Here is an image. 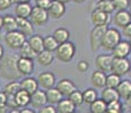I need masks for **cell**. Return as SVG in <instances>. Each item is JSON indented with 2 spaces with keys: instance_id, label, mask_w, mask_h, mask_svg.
<instances>
[{
  "instance_id": "cell-56",
  "label": "cell",
  "mask_w": 131,
  "mask_h": 113,
  "mask_svg": "<svg viewBox=\"0 0 131 113\" xmlns=\"http://www.w3.org/2000/svg\"><path fill=\"white\" fill-rule=\"evenodd\" d=\"M128 9H129V11L131 12V0H129V7H128Z\"/></svg>"
},
{
  "instance_id": "cell-5",
  "label": "cell",
  "mask_w": 131,
  "mask_h": 113,
  "mask_svg": "<svg viewBox=\"0 0 131 113\" xmlns=\"http://www.w3.org/2000/svg\"><path fill=\"white\" fill-rule=\"evenodd\" d=\"M130 67H131V61L128 58H124V59H115V58H113L111 72L119 77H123L124 75L128 74Z\"/></svg>"
},
{
  "instance_id": "cell-34",
  "label": "cell",
  "mask_w": 131,
  "mask_h": 113,
  "mask_svg": "<svg viewBox=\"0 0 131 113\" xmlns=\"http://www.w3.org/2000/svg\"><path fill=\"white\" fill-rule=\"evenodd\" d=\"M19 54H21L22 58H27V59H32V60H33V58L37 57V53L31 49V46L27 44V42H25L21 46V49H19Z\"/></svg>"
},
{
  "instance_id": "cell-42",
  "label": "cell",
  "mask_w": 131,
  "mask_h": 113,
  "mask_svg": "<svg viewBox=\"0 0 131 113\" xmlns=\"http://www.w3.org/2000/svg\"><path fill=\"white\" fill-rule=\"evenodd\" d=\"M10 6H12L10 0H0V11L7 10Z\"/></svg>"
},
{
  "instance_id": "cell-2",
  "label": "cell",
  "mask_w": 131,
  "mask_h": 113,
  "mask_svg": "<svg viewBox=\"0 0 131 113\" xmlns=\"http://www.w3.org/2000/svg\"><path fill=\"white\" fill-rule=\"evenodd\" d=\"M121 32L117 28L114 27H107L106 32H105L104 36H103V41H102V46L105 51H112L115 46L117 45V43L121 41Z\"/></svg>"
},
{
  "instance_id": "cell-39",
  "label": "cell",
  "mask_w": 131,
  "mask_h": 113,
  "mask_svg": "<svg viewBox=\"0 0 131 113\" xmlns=\"http://www.w3.org/2000/svg\"><path fill=\"white\" fill-rule=\"evenodd\" d=\"M51 0H36V7L38 8L45 9V10H48V8L51 5Z\"/></svg>"
},
{
  "instance_id": "cell-62",
  "label": "cell",
  "mask_w": 131,
  "mask_h": 113,
  "mask_svg": "<svg viewBox=\"0 0 131 113\" xmlns=\"http://www.w3.org/2000/svg\"><path fill=\"white\" fill-rule=\"evenodd\" d=\"M89 113H90V112H89Z\"/></svg>"
},
{
  "instance_id": "cell-47",
  "label": "cell",
  "mask_w": 131,
  "mask_h": 113,
  "mask_svg": "<svg viewBox=\"0 0 131 113\" xmlns=\"http://www.w3.org/2000/svg\"><path fill=\"white\" fill-rule=\"evenodd\" d=\"M0 113H8V109H7V106L0 105Z\"/></svg>"
},
{
  "instance_id": "cell-49",
  "label": "cell",
  "mask_w": 131,
  "mask_h": 113,
  "mask_svg": "<svg viewBox=\"0 0 131 113\" xmlns=\"http://www.w3.org/2000/svg\"><path fill=\"white\" fill-rule=\"evenodd\" d=\"M105 113H123V111H116V110H106Z\"/></svg>"
},
{
  "instance_id": "cell-4",
  "label": "cell",
  "mask_w": 131,
  "mask_h": 113,
  "mask_svg": "<svg viewBox=\"0 0 131 113\" xmlns=\"http://www.w3.org/2000/svg\"><path fill=\"white\" fill-rule=\"evenodd\" d=\"M4 40H5V44L12 50H19L22 45L26 42V37L18 31L6 33Z\"/></svg>"
},
{
  "instance_id": "cell-46",
  "label": "cell",
  "mask_w": 131,
  "mask_h": 113,
  "mask_svg": "<svg viewBox=\"0 0 131 113\" xmlns=\"http://www.w3.org/2000/svg\"><path fill=\"white\" fill-rule=\"evenodd\" d=\"M21 113H37L33 109H29V107H24L21 110Z\"/></svg>"
},
{
  "instance_id": "cell-22",
  "label": "cell",
  "mask_w": 131,
  "mask_h": 113,
  "mask_svg": "<svg viewBox=\"0 0 131 113\" xmlns=\"http://www.w3.org/2000/svg\"><path fill=\"white\" fill-rule=\"evenodd\" d=\"M26 42L37 54L43 51V37L40 35H32L26 40Z\"/></svg>"
},
{
  "instance_id": "cell-25",
  "label": "cell",
  "mask_w": 131,
  "mask_h": 113,
  "mask_svg": "<svg viewBox=\"0 0 131 113\" xmlns=\"http://www.w3.org/2000/svg\"><path fill=\"white\" fill-rule=\"evenodd\" d=\"M30 96L31 95L29 94V93H26L25 90H19L18 93H17L16 95L14 96V101L16 103L17 107H22V109H24V107H26L27 105L30 104Z\"/></svg>"
},
{
  "instance_id": "cell-15",
  "label": "cell",
  "mask_w": 131,
  "mask_h": 113,
  "mask_svg": "<svg viewBox=\"0 0 131 113\" xmlns=\"http://www.w3.org/2000/svg\"><path fill=\"white\" fill-rule=\"evenodd\" d=\"M30 104L34 109H41L42 106L47 105V99H46V93L45 90L38 89L33 94L30 96Z\"/></svg>"
},
{
  "instance_id": "cell-20",
  "label": "cell",
  "mask_w": 131,
  "mask_h": 113,
  "mask_svg": "<svg viewBox=\"0 0 131 113\" xmlns=\"http://www.w3.org/2000/svg\"><path fill=\"white\" fill-rule=\"evenodd\" d=\"M90 80H91V84L95 88H105V85H106V74L99 71V70H95L91 74Z\"/></svg>"
},
{
  "instance_id": "cell-1",
  "label": "cell",
  "mask_w": 131,
  "mask_h": 113,
  "mask_svg": "<svg viewBox=\"0 0 131 113\" xmlns=\"http://www.w3.org/2000/svg\"><path fill=\"white\" fill-rule=\"evenodd\" d=\"M17 59L16 56H6L1 59L0 62V75L4 79H7L9 82L17 80L21 78V74L17 70Z\"/></svg>"
},
{
  "instance_id": "cell-10",
  "label": "cell",
  "mask_w": 131,
  "mask_h": 113,
  "mask_svg": "<svg viewBox=\"0 0 131 113\" xmlns=\"http://www.w3.org/2000/svg\"><path fill=\"white\" fill-rule=\"evenodd\" d=\"M17 70L18 72L21 74V76L23 77H27L33 72L34 70V63H33V60L32 59H27V58H22V57H18L17 59Z\"/></svg>"
},
{
  "instance_id": "cell-35",
  "label": "cell",
  "mask_w": 131,
  "mask_h": 113,
  "mask_svg": "<svg viewBox=\"0 0 131 113\" xmlns=\"http://www.w3.org/2000/svg\"><path fill=\"white\" fill-rule=\"evenodd\" d=\"M121 80H122L121 79V77L116 76V75H114V74L106 75V85H105V87L116 89V87L120 85Z\"/></svg>"
},
{
  "instance_id": "cell-53",
  "label": "cell",
  "mask_w": 131,
  "mask_h": 113,
  "mask_svg": "<svg viewBox=\"0 0 131 113\" xmlns=\"http://www.w3.org/2000/svg\"><path fill=\"white\" fill-rule=\"evenodd\" d=\"M71 1H74L75 4H82V2H84L85 0H71Z\"/></svg>"
},
{
  "instance_id": "cell-23",
  "label": "cell",
  "mask_w": 131,
  "mask_h": 113,
  "mask_svg": "<svg viewBox=\"0 0 131 113\" xmlns=\"http://www.w3.org/2000/svg\"><path fill=\"white\" fill-rule=\"evenodd\" d=\"M100 99L106 103V104H110V103L120 101V96H119V94H117L116 89L108 88V87H105V88L102 90Z\"/></svg>"
},
{
  "instance_id": "cell-44",
  "label": "cell",
  "mask_w": 131,
  "mask_h": 113,
  "mask_svg": "<svg viewBox=\"0 0 131 113\" xmlns=\"http://www.w3.org/2000/svg\"><path fill=\"white\" fill-rule=\"evenodd\" d=\"M6 103H7V96L4 92H0V105H4L6 106Z\"/></svg>"
},
{
  "instance_id": "cell-26",
  "label": "cell",
  "mask_w": 131,
  "mask_h": 113,
  "mask_svg": "<svg viewBox=\"0 0 131 113\" xmlns=\"http://www.w3.org/2000/svg\"><path fill=\"white\" fill-rule=\"evenodd\" d=\"M56 105L57 113H72L73 111H75L74 104L69 99H62Z\"/></svg>"
},
{
  "instance_id": "cell-43",
  "label": "cell",
  "mask_w": 131,
  "mask_h": 113,
  "mask_svg": "<svg viewBox=\"0 0 131 113\" xmlns=\"http://www.w3.org/2000/svg\"><path fill=\"white\" fill-rule=\"evenodd\" d=\"M122 34H123V36L128 37V39H130L131 37V22L128 25H125V26L122 28Z\"/></svg>"
},
{
  "instance_id": "cell-60",
  "label": "cell",
  "mask_w": 131,
  "mask_h": 113,
  "mask_svg": "<svg viewBox=\"0 0 131 113\" xmlns=\"http://www.w3.org/2000/svg\"><path fill=\"white\" fill-rule=\"evenodd\" d=\"M129 113H131V107H130V110H129Z\"/></svg>"
},
{
  "instance_id": "cell-37",
  "label": "cell",
  "mask_w": 131,
  "mask_h": 113,
  "mask_svg": "<svg viewBox=\"0 0 131 113\" xmlns=\"http://www.w3.org/2000/svg\"><path fill=\"white\" fill-rule=\"evenodd\" d=\"M67 99L71 101L73 104H74V106H80V105L83 104V99H82V92H80L79 89L74 90V92L72 93L71 95H70Z\"/></svg>"
},
{
  "instance_id": "cell-36",
  "label": "cell",
  "mask_w": 131,
  "mask_h": 113,
  "mask_svg": "<svg viewBox=\"0 0 131 113\" xmlns=\"http://www.w3.org/2000/svg\"><path fill=\"white\" fill-rule=\"evenodd\" d=\"M95 9L100 10L103 12H106V14H108V15H111L113 11H114L112 1H98L97 4H96Z\"/></svg>"
},
{
  "instance_id": "cell-52",
  "label": "cell",
  "mask_w": 131,
  "mask_h": 113,
  "mask_svg": "<svg viewBox=\"0 0 131 113\" xmlns=\"http://www.w3.org/2000/svg\"><path fill=\"white\" fill-rule=\"evenodd\" d=\"M55 1H58V2H60V4H67L69 1H71V0H55Z\"/></svg>"
},
{
  "instance_id": "cell-57",
  "label": "cell",
  "mask_w": 131,
  "mask_h": 113,
  "mask_svg": "<svg viewBox=\"0 0 131 113\" xmlns=\"http://www.w3.org/2000/svg\"><path fill=\"white\" fill-rule=\"evenodd\" d=\"M128 42H129V44H130V46H131V37L129 39V41H128Z\"/></svg>"
},
{
  "instance_id": "cell-14",
  "label": "cell",
  "mask_w": 131,
  "mask_h": 113,
  "mask_svg": "<svg viewBox=\"0 0 131 113\" xmlns=\"http://www.w3.org/2000/svg\"><path fill=\"white\" fill-rule=\"evenodd\" d=\"M65 11H66L65 5L60 4V2H58V1H52L51 5H50V7L47 10L49 18H52V19L62 18V17L65 15Z\"/></svg>"
},
{
  "instance_id": "cell-28",
  "label": "cell",
  "mask_w": 131,
  "mask_h": 113,
  "mask_svg": "<svg viewBox=\"0 0 131 113\" xmlns=\"http://www.w3.org/2000/svg\"><path fill=\"white\" fill-rule=\"evenodd\" d=\"M37 62L42 67H48L54 61V54L51 52H48V51H42L40 52L39 54H37Z\"/></svg>"
},
{
  "instance_id": "cell-41",
  "label": "cell",
  "mask_w": 131,
  "mask_h": 113,
  "mask_svg": "<svg viewBox=\"0 0 131 113\" xmlns=\"http://www.w3.org/2000/svg\"><path fill=\"white\" fill-rule=\"evenodd\" d=\"M88 68H89V64H88V62L84 61V60L79 61L77 64V69H78V71H80V72H85L88 70Z\"/></svg>"
},
{
  "instance_id": "cell-54",
  "label": "cell",
  "mask_w": 131,
  "mask_h": 113,
  "mask_svg": "<svg viewBox=\"0 0 131 113\" xmlns=\"http://www.w3.org/2000/svg\"><path fill=\"white\" fill-rule=\"evenodd\" d=\"M2 29V16L0 15V31Z\"/></svg>"
},
{
  "instance_id": "cell-38",
  "label": "cell",
  "mask_w": 131,
  "mask_h": 113,
  "mask_svg": "<svg viewBox=\"0 0 131 113\" xmlns=\"http://www.w3.org/2000/svg\"><path fill=\"white\" fill-rule=\"evenodd\" d=\"M112 5H113V9L116 11L128 10L129 0H112Z\"/></svg>"
},
{
  "instance_id": "cell-12",
  "label": "cell",
  "mask_w": 131,
  "mask_h": 113,
  "mask_svg": "<svg viewBox=\"0 0 131 113\" xmlns=\"http://www.w3.org/2000/svg\"><path fill=\"white\" fill-rule=\"evenodd\" d=\"M55 88L62 94V96H66V97H69L74 90L78 89L74 83L71 79H66V78L60 79L59 82H57L56 85H55Z\"/></svg>"
},
{
  "instance_id": "cell-45",
  "label": "cell",
  "mask_w": 131,
  "mask_h": 113,
  "mask_svg": "<svg viewBox=\"0 0 131 113\" xmlns=\"http://www.w3.org/2000/svg\"><path fill=\"white\" fill-rule=\"evenodd\" d=\"M12 1V5L15 4V5H18V4H26V2H30V0H10Z\"/></svg>"
},
{
  "instance_id": "cell-11",
  "label": "cell",
  "mask_w": 131,
  "mask_h": 113,
  "mask_svg": "<svg viewBox=\"0 0 131 113\" xmlns=\"http://www.w3.org/2000/svg\"><path fill=\"white\" fill-rule=\"evenodd\" d=\"M131 54V46L128 41H121L112 50V57L115 59H124Z\"/></svg>"
},
{
  "instance_id": "cell-33",
  "label": "cell",
  "mask_w": 131,
  "mask_h": 113,
  "mask_svg": "<svg viewBox=\"0 0 131 113\" xmlns=\"http://www.w3.org/2000/svg\"><path fill=\"white\" fill-rule=\"evenodd\" d=\"M107 110V104L102 99H97L90 104V113H105Z\"/></svg>"
},
{
  "instance_id": "cell-9",
  "label": "cell",
  "mask_w": 131,
  "mask_h": 113,
  "mask_svg": "<svg viewBox=\"0 0 131 113\" xmlns=\"http://www.w3.org/2000/svg\"><path fill=\"white\" fill-rule=\"evenodd\" d=\"M112 61L113 57L111 54H99L95 59V66L97 68V70L106 74V72H111Z\"/></svg>"
},
{
  "instance_id": "cell-29",
  "label": "cell",
  "mask_w": 131,
  "mask_h": 113,
  "mask_svg": "<svg viewBox=\"0 0 131 113\" xmlns=\"http://www.w3.org/2000/svg\"><path fill=\"white\" fill-rule=\"evenodd\" d=\"M45 93H46L47 103H48V104H50V105H55V104H57V103H58L60 100L63 99L62 94H60V93H59L56 88H55V87L47 89Z\"/></svg>"
},
{
  "instance_id": "cell-31",
  "label": "cell",
  "mask_w": 131,
  "mask_h": 113,
  "mask_svg": "<svg viewBox=\"0 0 131 113\" xmlns=\"http://www.w3.org/2000/svg\"><path fill=\"white\" fill-rule=\"evenodd\" d=\"M82 99L85 104H91L98 99V93L95 88H87L82 92Z\"/></svg>"
},
{
  "instance_id": "cell-21",
  "label": "cell",
  "mask_w": 131,
  "mask_h": 113,
  "mask_svg": "<svg viewBox=\"0 0 131 113\" xmlns=\"http://www.w3.org/2000/svg\"><path fill=\"white\" fill-rule=\"evenodd\" d=\"M32 11V6L30 5V2L26 4H18L15 6L14 12L16 18H29Z\"/></svg>"
},
{
  "instance_id": "cell-55",
  "label": "cell",
  "mask_w": 131,
  "mask_h": 113,
  "mask_svg": "<svg viewBox=\"0 0 131 113\" xmlns=\"http://www.w3.org/2000/svg\"><path fill=\"white\" fill-rule=\"evenodd\" d=\"M127 75L129 76V78H130L129 80H131V67H130V69H129V71H128V74H127Z\"/></svg>"
},
{
  "instance_id": "cell-6",
  "label": "cell",
  "mask_w": 131,
  "mask_h": 113,
  "mask_svg": "<svg viewBox=\"0 0 131 113\" xmlns=\"http://www.w3.org/2000/svg\"><path fill=\"white\" fill-rule=\"evenodd\" d=\"M107 29V26H95L90 32V47L92 51H97L102 46L103 36Z\"/></svg>"
},
{
  "instance_id": "cell-8",
  "label": "cell",
  "mask_w": 131,
  "mask_h": 113,
  "mask_svg": "<svg viewBox=\"0 0 131 113\" xmlns=\"http://www.w3.org/2000/svg\"><path fill=\"white\" fill-rule=\"evenodd\" d=\"M36 79L38 82V85L46 90L49 88H52L56 85V77H55V75L51 71L40 72Z\"/></svg>"
},
{
  "instance_id": "cell-58",
  "label": "cell",
  "mask_w": 131,
  "mask_h": 113,
  "mask_svg": "<svg viewBox=\"0 0 131 113\" xmlns=\"http://www.w3.org/2000/svg\"><path fill=\"white\" fill-rule=\"evenodd\" d=\"M99 1H112V0H99Z\"/></svg>"
},
{
  "instance_id": "cell-3",
  "label": "cell",
  "mask_w": 131,
  "mask_h": 113,
  "mask_svg": "<svg viewBox=\"0 0 131 113\" xmlns=\"http://www.w3.org/2000/svg\"><path fill=\"white\" fill-rule=\"evenodd\" d=\"M75 51L77 47L73 42H65L57 46L56 51H55V56L63 63H69L70 61H72V59L75 56Z\"/></svg>"
},
{
  "instance_id": "cell-30",
  "label": "cell",
  "mask_w": 131,
  "mask_h": 113,
  "mask_svg": "<svg viewBox=\"0 0 131 113\" xmlns=\"http://www.w3.org/2000/svg\"><path fill=\"white\" fill-rule=\"evenodd\" d=\"M21 90V84L17 80H12L5 86L2 92L6 94V96H15Z\"/></svg>"
},
{
  "instance_id": "cell-19",
  "label": "cell",
  "mask_w": 131,
  "mask_h": 113,
  "mask_svg": "<svg viewBox=\"0 0 131 113\" xmlns=\"http://www.w3.org/2000/svg\"><path fill=\"white\" fill-rule=\"evenodd\" d=\"M2 29L6 33L17 31V21L14 15L7 14L5 16H2Z\"/></svg>"
},
{
  "instance_id": "cell-27",
  "label": "cell",
  "mask_w": 131,
  "mask_h": 113,
  "mask_svg": "<svg viewBox=\"0 0 131 113\" xmlns=\"http://www.w3.org/2000/svg\"><path fill=\"white\" fill-rule=\"evenodd\" d=\"M52 37L56 40V42L58 44L65 43V42H69L70 40V32L69 29L64 28V27H58V28H56L54 31Z\"/></svg>"
},
{
  "instance_id": "cell-50",
  "label": "cell",
  "mask_w": 131,
  "mask_h": 113,
  "mask_svg": "<svg viewBox=\"0 0 131 113\" xmlns=\"http://www.w3.org/2000/svg\"><path fill=\"white\" fill-rule=\"evenodd\" d=\"M125 103H127V105L129 107H131V94L129 95V97H128L127 100H125Z\"/></svg>"
},
{
  "instance_id": "cell-13",
  "label": "cell",
  "mask_w": 131,
  "mask_h": 113,
  "mask_svg": "<svg viewBox=\"0 0 131 113\" xmlns=\"http://www.w3.org/2000/svg\"><path fill=\"white\" fill-rule=\"evenodd\" d=\"M90 18H91L94 26H107L108 23L111 22V15L94 9L90 14Z\"/></svg>"
},
{
  "instance_id": "cell-48",
  "label": "cell",
  "mask_w": 131,
  "mask_h": 113,
  "mask_svg": "<svg viewBox=\"0 0 131 113\" xmlns=\"http://www.w3.org/2000/svg\"><path fill=\"white\" fill-rule=\"evenodd\" d=\"M4 56H5V51H4V46H2L1 44H0V60L4 58Z\"/></svg>"
},
{
  "instance_id": "cell-59",
  "label": "cell",
  "mask_w": 131,
  "mask_h": 113,
  "mask_svg": "<svg viewBox=\"0 0 131 113\" xmlns=\"http://www.w3.org/2000/svg\"><path fill=\"white\" fill-rule=\"evenodd\" d=\"M72 113H80V112H78V111H73Z\"/></svg>"
},
{
  "instance_id": "cell-16",
  "label": "cell",
  "mask_w": 131,
  "mask_h": 113,
  "mask_svg": "<svg viewBox=\"0 0 131 113\" xmlns=\"http://www.w3.org/2000/svg\"><path fill=\"white\" fill-rule=\"evenodd\" d=\"M17 21V31L26 36H32L34 32V27L29 18H16Z\"/></svg>"
},
{
  "instance_id": "cell-51",
  "label": "cell",
  "mask_w": 131,
  "mask_h": 113,
  "mask_svg": "<svg viewBox=\"0 0 131 113\" xmlns=\"http://www.w3.org/2000/svg\"><path fill=\"white\" fill-rule=\"evenodd\" d=\"M8 113H21V110L19 109H13V110H9Z\"/></svg>"
},
{
  "instance_id": "cell-18",
  "label": "cell",
  "mask_w": 131,
  "mask_h": 113,
  "mask_svg": "<svg viewBox=\"0 0 131 113\" xmlns=\"http://www.w3.org/2000/svg\"><path fill=\"white\" fill-rule=\"evenodd\" d=\"M113 22L114 25L117 27H124L125 25H128L131 22V12L129 10H121L116 11L113 17Z\"/></svg>"
},
{
  "instance_id": "cell-61",
  "label": "cell",
  "mask_w": 131,
  "mask_h": 113,
  "mask_svg": "<svg viewBox=\"0 0 131 113\" xmlns=\"http://www.w3.org/2000/svg\"><path fill=\"white\" fill-rule=\"evenodd\" d=\"M51 1H55V0H51Z\"/></svg>"
},
{
  "instance_id": "cell-24",
  "label": "cell",
  "mask_w": 131,
  "mask_h": 113,
  "mask_svg": "<svg viewBox=\"0 0 131 113\" xmlns=\"http://www.w3.org/2000/svg\"><path fill=\"white\" fill-rule=\"evenodd\" d=\"M116 92L119 94L120 99L127 100L131 94V80L129 79H123L121 80L120 85L116 87Z\"/></svg>"
},
{
  "instance_id": "cell-32",
  "label": "cell",
  "mask_w": 131,
  "mask_h": 113,
  "mask_svg": "<svg viewBox=\"0 0 131 113\" xmlns=\"http://www.w3.org/2000/svg\"><path fill=\"white\" fill-rule=\"evenodd\" d=\"M58 43L56 42V40L52 37V35H47L43 37V50L48 52H55L58 46Z\"/></svg>"
},
{
  "instance_id": "cell-7",
  "label": "cell",
  "mask_w": 131,
  "mask_h": 113,
  "mask_svg": "<svg viewBox=\"0 0 131 113\" xmlns=\"http://www.w3.org/2000/svg\"><path fill=\"white\" fill-rule=\"evenodd\" d=\"M30 22L32 23V25H36V26H43L46 25L48 21H49V16H48V12L45 9L38 8V7H32V11L31 15L29 17Z\"/></svg>"
},
{
  "instance_id": "cell-17",
  "label": "cell",
  "mask_w": 131,
  "mask_h": 113,
  "mask_svg": "<svg viewBox=\"0 0 131 113\" xmlns=\"http://www.w3.org/2000/svg\"><path fill=\"white\" fill-rule=\"evenodd\" d=\"M19 84H21V89L25 90V92L29 93L30 95H32L34 92H37V90L39 89V85H38L37 79L31 76L24 77V78L19 82Z\"/></svg>"
},
{
  "instance_id": "cell-40",
  "label": "cell",
  "mask_w": 131,
  "mask_h": 113,
  "mask_svg": "<svg viewBox=\"0 0 131 113\" xmlns=\"http://www.w3.org/2000/svg\"><path fill=\"white\" fill-rule=\"evenodd\" d=\"M38 113H57L56 111V107L54 106V105H45V106H42L41 109H39V111Z\"/></svg>"
}]
</instances>
